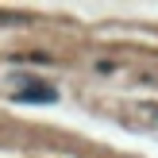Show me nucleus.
I'll list each match as a JSON object with an SVG mask.
<instances>
[{"label":"nucleus","mask_w":158,"mask_h":158,"mask_svg":"<svg viewBox=\"0 0 158 158\" xmlns=\"http://www.w3.org/2000/svg\"><path fill=\"white\" fill-rule=\"evenodd\" d=\"M15 100H19V104H54L58 93H54L50 85H27V89L15 93Z\"/></svg>","instance_id":"nucleus-1"}]
</instances>
